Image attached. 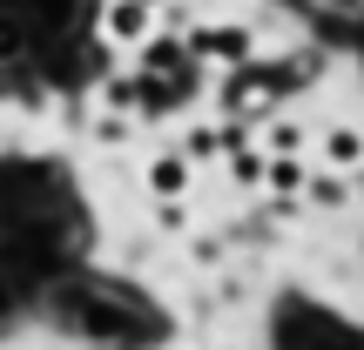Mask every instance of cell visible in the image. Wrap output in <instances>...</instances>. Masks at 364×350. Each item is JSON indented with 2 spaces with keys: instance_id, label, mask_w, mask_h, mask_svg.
Listing matches in <instances>:
<instances>
[{
  "instance_id": "obj_4",
  "label": "cell",
  "mask_w": 364,
  "mask_h": 350,
  "mask_svg": "<svg viewBox=\"0 0 364 350\" xmlns=\"http://www.w3.org/2000/svg\"><path fill=\"white\" fill-rule=\"evenodd\" d=\"M297 202L317 209V216H351L358 175H344V169H311V175H304V189H297Z\"/></svg>"
},
{
  "instance_id": "obj_6",
  "label": "cell",
  "mask_w": 364,
  "mask_h": 350,
  "mask_svg": "<svg viewBox=\"0 0 364 350\" xmlns=\"http://www.w3.org/2000/svg\"><path fill=\"white\" fill-rule=\"evenodd\" d=\"M250 142H257L263 155H311V121L304 115H263L257 128H250Z\"/></svg>"
},
{
  "instance_id": "obj_9",
  "label": "cell",
  "mask_w": 364,
  "mask_h": 350,
  "mask_svg": "<svg viewBox=\"0 0 364 350\" xmlns=\"http://www.w3.org/2000/svg\"><path fill=\"white\" fill-rule=\"evenodd\" d=\"M223 169H230L236 189H257V182H263V148L257 142H236L230 155H223Z\"/></svg>"
},
{
  "instance_id": "obj_12",
  "label": "cell",
  "mask_w": 364,
  "mask_h": 350,
  "mask_svg": "<svg viewBox=\"0 0 364 350\" xmlns=\"http://www.w3.org/2000/svg\"><path fill=\"white\" fill-rule=\"evenodd\" d=\"M142 7H162V0H142Z\"/></svg>"
},
{
  "instance_id": "obj_2",
  "label": "cell",
  "mask_w": 364,
  "mask_h": 350,
  "mask_svg": "<svg viewBox=\"0 0 364 350\" xmlns=\"http://www.w3.org/2000/svg\"><path fill=\"white\" fill-rule=\"evenodd\" d=\"M311 155H317V169H344V175H358V162H364V135H358V121L338 115V121H324V128H311Z\"/></svg>"
},
{
  "instance_id": "obj_3",
  "label": "cell",
  "mask_w": 364,
  "mask_h": 350,
  "mask_svg": "<svg viewBox=\"0 0 364 350\" xmlns=\"http://www.w3.org/2000/svg\"><path fill=\"white\" fill-rule=\"evenodd\" d=\"M95 34H102L108 48H135V40L156 34V7H142V0H102V21H95Z\"/></svg>"
},
{
  "instance_id": "obj_11",
  "label": "cell",
  "mask_w": 364,
  "mask_h": 350,
  "mask_svg": "<svg viewBox=\"0 0 364 350\" xmlns=\"http://www.w3.org/2000/svg\"><path fill=\"white\" fill-rule=\"evenodd\" d=\"M223 256H230V249H223V236H196V243H189V263H196V270H216Z\"/></svg>"
},
{
  "instance_id": "obj_10",
  "label": "cell",
  "mask_w": 364,
  "mask_h": 350,
  "mask_svg": "<svg viewBox=\"0 0 364 350\" xmlns=\"http://www.w3.org/2000/svg\"><path fill=\"white\" fill-rule=\"evenodd\" d=\"M135 135V115H108V108H95V121H88V142L95 148H122Z\"/></svg>"
},
{
  "instance_id": "obj_1",
  "label": "cell",
  "mask_w": 364,
  "mask_h": 350,
  "mask_svg": "<svg viewBox=\"0 0 364 350\" xmlns=\"http://www.w3.org/2000/svg\"><path fill=\"white\" fill-rule=\"evenodd\" d=\"M182 54H189L203 75H230V67H243V61H257L263 54V40H257V27L250 21H189L182 27Z\"/></svg>"
},
{
  "instance_id": "obj_8",
  "label": "cell",
  "mask_w": 364,
  "mask_h": 350,
  "mask_svg": "<svg viewBox=\"0 0 364 350\" xmlns=\"http://www.w3.org/2000/svg\"><path fill=\"white\" fill-rule=\"evenodd\" d=\"M196 222V195H162V202H149V229L156 236H189Z\"/></svg>"
},
{
  "instance_id": "obj_5",
  "label": "cell",
  "mask_w": 364,
  "mask_h": 350,
  "mask_svg": "<svg viewBox=\"0 0 364 350\" xmlns=\"http://www.w3.org/2000/svg\"><path fill=\"white\" fill-rule=\"evenodd\" d=\"M142 189H149V202H162V195H196L189 155H182V148H156V155L142 162Z\"/></svg>"
},
{
  "instance_id": "obj_7",
  "label": "cell",
  "mask_w": 364,
  "mask_h": 350,
  "mask_svg": "<svg viewBox=\"0 0 364 350\" xmlns=\"http://www.w3.org/2000/svg\"><path fill=\"white\" fill-rule=\"evenodd\" d=\"M95 108H108V115H135V108H142V75H115V67H108L102 88H95ZM135 121H142V115H135Z\"/></svg>"
}]
</instances>
